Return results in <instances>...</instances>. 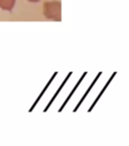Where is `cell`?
I'll return each instance as SVG.
<instances>
[{
    "instance_id": "3957f363",
    "label": "cell",
    "mask_w": 129,
    "mask_h": 146,
    "mask_svg": "<svg viewBox=\"0 0 129 146\" xmlns=\"http://www.w3.org/2000/svg\"><path fill=\"white\" fill-rule=\"evenodd\" d=\"M27 1H29V2H32V3H35V2H39V0H27Z\"/></svg>"
},
{
    "instance_id": "7a4b0ae2",
    "label": "cell",
    "mask_w": 129,
    "mask_h": 146,
    "mask_svg": "<svg viewBox=\"0 0 129 146\" xmlns=\"http://www.w3.org/2000/svg\"><path fill=\"white\" fill-rule=\"evenodd\" d=\"M16 0H0V8L3 10H12Z\"/></svg>"
},
{
    "instance_id": "6da1fadb",
    "label": "cell",
    "mask_w": 129,
    "mask_h": 146,
    "mask_svg": "<svg viewBox=\"0 0 129 146\" xmlns=\"http://www.w3.org/2000/svg\"><path fill=\"white\" fill-rule=\"evenodd\" d=\"M43 15L46 19L60 21L62 19V3L60 1H46L43 6Z\"/></svg>"
}]
</instances>
